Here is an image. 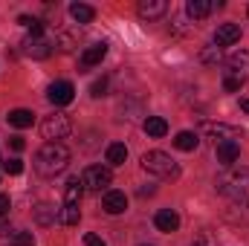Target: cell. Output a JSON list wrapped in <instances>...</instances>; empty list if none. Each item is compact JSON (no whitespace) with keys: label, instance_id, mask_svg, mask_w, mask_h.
I'll return each mask as SVG.
<instances>
[{"label":"cell","instance_id":"25","mask_svg":"<svg viewBox=\"0 0 249 246\" xmlns=\"http://www.w3.org/2000/svg\"><path fill=\"white\" fill-rule=\"evenodd\" d=\"M9 246H35V238H32V232H15Z\"/></svg>","mask_w":249,"mask_h":246},{"label":"cell","instance_id":"8","mask_svg":"<svg viewBox=\"0 0 249 246\" xmlns=\"http://www.w3.org/2000/svg\"><path fill=\"white\" fill-rule=\"evenodd\" d=\"M47 99H50L55 107H64V105H70V102L75 99V87H72L70 81H55V84H50Z\"/></svg>","mask_w":249,"mask_h":246},{"label":"cell","instance_id":"31","mask_svg":"<svg viewBox=\"0 0 249 246\" xmlns=\"http://www.w3.org/2000/svg\"><path fill=\"white\" fill-rule=\"evenodd\" d=\"M9 209H12V200H9L6 194H0V217H3V214H9Z\"/></svg>","mask_w":249,"mask_h":246},{"label":"cell","instance_id":"10","mask_svg":"<svg viewBox=\"0 0 249 246\" xmlns=\"http://www.w3.org/2000/svg\"><path fill=\"white\" fill-rule=\"evenodd\" d=\"M136 12H139L142 20H157L168 12V0H139Z\"/></svg>","mask_w":249,"mask_h":246},{"label":"cell","instance_id":"5","mask_svg":"<svg viewBox=\"0 0 249 246\" xmlns=\"http://www.w3.org/2000/svg\"><path fill=\"white\" fill-rule=\"evenodd\" d=\"M41 133H44L47 142H61L72 133V122H70L67 113H53V116H47L41 122Z\"/></svg>","mask_w":249,"mask_h":246},{"label":"cell","instance_id":"2","mask_svg":"<svg viewBox=\"0 0 249 246\" xmlns=\"http://www.w3.org/2000/svg\"><path fill=\"white\" fill-rule=\"evenodd\" d=\"M217 191L229 200H247L249 197V168H241V165H232L226 171L217 174Z\"/></svg>","mask_w":249,"mask_h":246},{"label":"cell","instance_id":"20","mask_svg":"<svg viewBox=\"0 0 249 246\" xmlns=\"http://www.w3.org/2000/svg\"><path fill=\"white\" fill-rule=\"evenodd\" d=\"M174 145H177L180 151H197V145H200V136H197L194 130H180V133L174 136Z\"/></svg>","mask_w":249,"mask_h":246},{"label":"cell","instance_id":"6","mask_svg":"<svg viewBox=\"0 0 249 246\" xmlns=\"http://www.w3.org/2000/svg\"><path fill=\"white\" fill-rule=\"evenodd\" d=\"M20 47H23V53H26L29 58L44 61V58L53 55V50H55V38H47V35H26Z\"/></svg>","mask_w":249,"mask_h":246},{"label":"cell","instance_id":"12","mask_svg":"<svg viewBox=\"0 0 249 246\" xmlns=\"http://www.w3.org/2000/svg\"><path fill=\"white\" fill-rule=\"evenodd\" d=\"M107 55V44L105 41H96V44H90L84 53H81V61L78 67L81 70H90V67H96V64H102V58Z\"/></svg>","mask_w":249,"mask_h":246},{"label":"cell","instance_id":"4","mask_svg":"<svg viewBox=\"0 0 249 246\" xmlns=\"http://www.w3.org/2000/svg\"><path fill=\"white\" fill-rule=\"evenodd\" d=\"M142 168L160 180H177L180 177V165L165 154V151H148L142 154Z\"/></svg>","mask_w":249,"mask_h":246},{"label":"cell","instance_id":"23","mask_svg":"<svg viewBox=\"0 0 249 246\" xmlns=\"http://www.w3.org/2000/svg\"><path fill=\"white\" fill-rule=\"evenodd\" d=\"M124 159H127V148H124L122 142H113V145H107V162L116 168V165H124Z\"/></svg>","mask_w":249,"mask_h":246},{"label":"cell","instance_id":"26","mask_svg":"<svg viewBox=\"0 0 249 246\" xmlns=\"http://www.w3.org/2000/svg\"><path fill=\"white\" fill-rule=\"evenodd\" d=\"M3 171L12 174V177H18V174L23 171V159H18V157H15V159H6V162H3Z\"/></svg>","mask_w":249,"mask_h":246},{"label":"cell","instance_id":"28","mask_svg":"<svg viewBox=\"0 0 249 246\" xmlns=\"http://www.w3.org/2000/svg\"><path fill=\"white\" fill-rule=\"evenodd\" d=\"M191 246H214L212 232H197V235H194V241H191Z\"/></svg>","mask_w":249,"mask_h":246},{"label":"cell","instance_id":"13","mask_svg":"<svg viewBox=\"0 0 249 246\" xmlns=\"http://www.w3.org/2000/svg\"><path fill=\"white\" fill-rule=\"evenodd\" d=\"M235 41H241V26H238V23H220V26L214 29V44H217V50H220V47H229V44H235Z\"/></svg>","mask_w":249,"mask_h":246},{"label":"cell","instance_id":"15","mask_svg":"<svg viewBox=\"0 0 249 246\" xmlns=\"http://www.w3.org/2000/svg\"><path fill=\"white\" fill-rule=\"evenodd\" d=\"M203 127H206V133H212V136H214V145H217V142H226V139H241V130H238V127H229V124L206 122Z\"/></svg>","mask_w":249,"mask_h":246},{"label":"cell","instance_id":"3","mask_svg":"<svg viewBox=\"0 0 249 246\" xmlns=\"http://www.w3.org/2000/svg\"><path fill=\"white\" fill-rule=\"evenodd\" d=\"M247 81H249V53L238 50L223 64V90L226 93H238Z\"/></svg>","mask_w":249,"mask_h":246},{"label":"cell","instance_id":"27","mask_svg":"<svg viewBox=\"0 0 249 246\" xmlns=\"http://www.w3.org/2000/svg\"><path fill=\"white\" fill-rule=\"evenodd\" d=\"M200 58H203V64H217L220 61V50H217V47H206V50L200 53Z\"/></svg>","mask_w":249,"mask_h":246},{"label":"cell","instance_id":"18","mask_svg":"<svg viewBox=\"0 0 249 246\" xmlns=\"http://www.w3.org/2000/svg\"><path fill=\"white\" fill-rule=\"evenodd\" d=\"M70 18H72L75 23H90V20L96 18V9L87 6V3H72V6H70Z\"/></svg>","mask_w":249,"mask_h":246},{"label":"cell","instance_id":"22","mask_svg":"<svg viewBox=\"0 0 249 246\" xmlns=\"http://www.w3.org/2000/svg\"><path fill=\"white\" fill-rule=\"evenodd\" d=\"M55 220H58V211H55L53 206L41 203V206L35 209V223H41V226H50V223H55Z\"/></svg>","mask_w":249,"mask_h":246},{"label":"cell","instance_id":"9","mask_svg":"<svg viewBox=\"0 0 249 246\" xmlns=\"http://www.w3.org/2000/svg\"><path fill=\"white\" fill-rule=\"evenodd\" d=\"M214 154H217V162H220V165L232 168V165H235V159L241 157V142H238V139L217 142V145H214Z\"/></svg>","mask_w":249,"mask_h":246},{"label":"cell","instance_id":"11","mask_svg":"<svg viewBox=\"0 0 249 246\" xmlns=\"http://www.w3.org/2000/svg\"><path fill=\"white\" fill-rule=\"evenodd\" d=\"M102 209H105L107 214H122L124 209H127V197H124V191L107 188L105 197H102Z\"/></svg>","mask_w":249,"mask_h":246},{"label":"cell","instance_id":"14","mask_svg":"<svg viewBox=\"0 0 249 246\" xmlns=\"http://www.w3.org/2000/svg\"><path fill=\"white\" fill-rule=\"evenodd\" d=\"M154 223H157L160 232H177V229H180V214H177L174 209H160V211L154 214Z\"/></svg>","mask_w":249,"mask_h":246},{"label":"cell","instance_id":"1","mask_svg":"<svg viewBox=\"0 0 249 246\" xmlns=\"http://www.w3.org/2000/svg\"><path fill=\"white\" fill-rule=\"evenodd\" d=\"M70 165V151L61 142H47L38 154H35V171L41 177H58Z\"/></svg>","mask_w":249,"mask_h":246},{"label":"cell","instance_id":"33","mask_svg":"<svg viewBox=\"0 0 249 246\" xmlns=\"http://www.w3.org/2000/svg\"><path fill=\"white\" fill-rule=\"evenodd\" d=\"M154 191H157V188H154V185H148V188H139V197H151V194H154Z\"/></svg>","mask_w":249,"mask_h":246},{"label":"cell","instance_id":"21","mask_svg":"<svg viewBox=\"0 0 249 246\" xmlns=\"http://www.w3.org/2000/svg\"><path fill=\"white\" fill-rule=\"evenodd\" d=\"M32 122H35V113L32 110H23V107H18V110H12L9 113V124L12 127H32Z\"/></svg>","mask_w":249,"mask_h":246},{"label":"cell","instance_id":"34","mask_svg":"<svg viewBox=\"0 0 249 246\" xmlns=\"http://www.w3.org/2000/svg\"><path fill=\"white\" fill-rule=\"evenodd\" d=\"M241 110H244V113H249V99H241Z\"/></svg>","mask_w":249,"mask_h":246},{"label":"cell","instance_id":"29","mask_svg":"<svg viewBox=\"0 0 249 246\" xmlns=\"http://www.w3.org/2000/svg\"><path fill=\"white\" fill-rule=\"evenodd\" d=\"M90 93H93L96 99H102V96L107 93V78H99V81H93V87H90Z\"/></svg>","mask_w":249,"mask_h":246},{"label":"cell","instance_id":"30","mask_svg":"<svg viewBox=\"0 0 249 246\" xmlns=\"http://www.w3.org/2000/svg\"><path fill=\"white\" fill-rule=\"evenodd\" d=\"M84 246H107L99 235H84Z\"/></svg>","mask_w":249,"mask_h":246},{"label":"cell","instance_id":"19","mask_svg":"<svg viewBox=\"0 0 249 246\" xmlns=\"http://www.w3.org/2000/svg\"><path fill=\"white\" fill-rule=\"evenodd\" d=\"M212 9H214V3L212 0H188L186 3V12H188V18H206V15H212Z\"/></svg>","mask_w":249,"mask_h":246},{"label":"cell","instance_id":"32","mask_svg":"<svg viewBox=\"0 0 249 246\" xmlns=\"http://www.w3.org/2000/svg\"><path fill=\"white\" fill-rule=\"evenodd\" d=\"M9 145H12L15 151H23V145H26V142H23L20 136H12V139H9Z\"/></svg>","mask_w":249,"mask_h":246},{"label":"cell","instance_id":"7","mask_svg":"<svg viewBox=\"0 0 249 246\" xmlns=\"http://www.w3.org/2000/svg\"><path fill=\"white\" fill-rule=\"evenodd\" d=\"M81 183H84V191H107V185L113 183V174L105 165H90L81 174Z\"/></svg>","mask_w":249,"mask_h":246},{"label":"cell","instance_id":"16","mask_svg":"<svg viewBox=\"0 0 249 246\" xmlns=\"http://www.w3.org/2000/svg\"><path fill=\"white\" fill-rule=\"evenodd\" d=\"M81 194H84L81 177H70L67 180V188H64V206H78L81 203Z\"/></svg>","mask_w":249,"mask_h":246},{"label":"cell","instance_id":"17","mask_svg":"<svg viewBox=\"0 0 249 246\" xmlns=\"http://www.w3.org/2000/svg\"><path fill=\"white\" fill-rule=\"evenodd\" d=\"M142 127H145V133H148V136H154V139H162V136L168 133V122H165L162 116H148Z\"/></svg>","mask_w":249,"mask_h":246},{"label":"cell","instance_id":"24","mask_svg":"<svg viewBox=\"0 0 249 246\" xmlns=\"http://www.w3.org/2000/svg\"><path fill=\"white\" fill-rule=\"evenodd\" d=\"M78 220H81L78 206H61V209H58V223H64V226H75Z\"/></svg>","mask_w":249,"mask_h":246}]
</instances>
